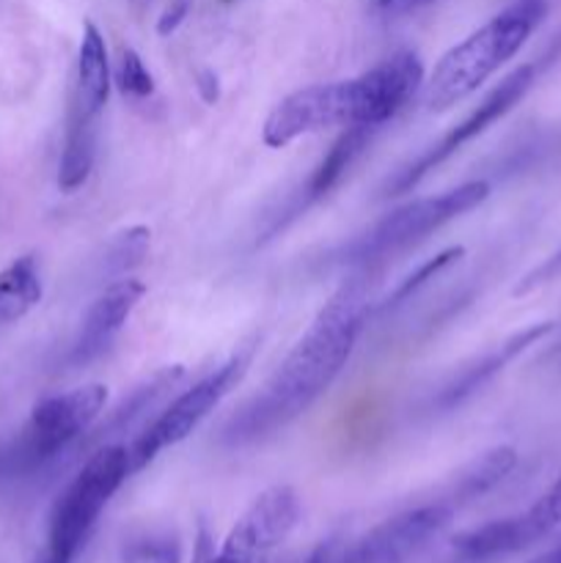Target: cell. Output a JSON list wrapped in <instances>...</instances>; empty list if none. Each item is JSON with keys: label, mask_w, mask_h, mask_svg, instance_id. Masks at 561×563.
Wrapping results in <instances>:
<instances>
[{"label": "cell", "mask_w": 561, "mask_h": 563, "mask_svg": "<svg viewBox=\"0 0 561 563\" xmlns=\"http://www.w3.org/2000/svg\"><path fill=\"white\" fill-rule=\"evenodd\" d=\"M143 295H146L143 280L130 278V275L113 280L108 289L99 291L97 300L88 306L80 324V333H77L75 344H72V366H88L91 361H97L113 344V339L121 333V328H124L127 319L135 311Z\"/></svg>", "instance_id": "obj_13"}, {"label": "cell", "mask_w": 561, "mask_h": 563, "mask_svg": "<svg viewBox=\"0 0 561 563\" xmlns=\"http://www.w3.org/2000/svg\"><path fill=\"white\" fill-rule=\"evenodd\" d=\"M187 11H190V0H174L170 5H165V11L160 14V20H157L160 36H170V33H174L176 27L185 22Z\"/></svg>", "instance_id": "obj_25"}, {"label": "cell", "mask_w": 561, "mask_h": 563, "mask_svg": "<svg viewBox=\"0 0 561 563\" xmlns=\"http://www.w3.org/2000/svg\"><path fill=\"white\" fill-rule=\"evenodd\" d=\"M130 476L127 443L99 445L86 456L77 476L66 484L50 511L47 544L42 550L47 563H75L108 500Z\"/></svg>", "instance_id": "obj_4"}, {"label": "cell", "mask_w": 561, "mask_h": 563, "mask_svg": "<svg viewBox=\"0 0 561 563\" xmlns=\"http://www.w3.org/2000/svg\"><path fill=\"white\" fill-rule=\"evenodd\" d=\"M462 256H465V247H462V245H451V247H446V251H440L435 258L424 262L421 267L416 269V273L407 275V278L402 280V284L396 286L394 291H391L388 300H385V308H396V306H402V302L410 300V297L416 295V291H421L424 286L429 284V280L438 278V275L443 273V269H449L451 264L460 262Z\"/></svg>", "instance_id": "obj_21"}, {"label": "cell", "mask_w": 561, "mask_h": 563, "mask_svg": "<svg viewBox=\"0 0 561 563\" xmlns=\"http://www.w3.org/2000/svg\"><path fill=\"white\" fill-rule=\"evenodd\" d=\"M542 66H548V64H544V58H539V60H528V64L517 66L515 71H509V75H506L504 80H501L498 86H495L493 91H490L487 97H484L482 102H479L476 108H473L471 113L460 121V124L451 126V130L446 132V135L440 137L435 146H429L421 157H416L410 165H405L402 170H396L394 179L385 181L383 198L410 192L413 187L424 179V176L432 174V170L438 168V165H443L449 157H454V154L460 152L465 143H471L473 137H479L482 132H487L495 121L504 119V115L509 113V110L515 108L522 97H526L528 88L537 82V75Z\"/></svg>", "instance_id": "obj_6"}, {"label": "cell", "mask_w": 561, "mask_h": 563, "mask_svg": "<svg viewBox=\"0 0 561 563\" xmlns=\"http://www.w3.org/2000/svg\"><path fill=\"white\" fill-rule=\"evenodd\" d=\"M306 563H339L336 561V542H322L311 555H308Z\"/></svg>", "instance_id": "obj_27"}, {"label": "cell", "mask_w": 561, "mask_h": 563, "mask_svg": "<svg viewBox=\"0 0 561 563\" xmlns=\"http://www.w3.org/2000/svg\"><path fill=\"white\" fill-rule=\"evenodd\" d=\"M544 16V0H517L479 31L440 55L432 75L424 82V108L443 113L484 86L522 44Z\"/></svg>", "instance_id": "obj_2"}, {"label": "cell", "mask_w": 561, "mask_h": 563, "mask_svg": "<svg viewBox=\"0 0 561 563\" xmlns=\"http://www.w3.org/2000/svg\"><path fill=\"white\" fill-rule=\"evenodd\" d=\"M355 121V91L352 80L317 82L292 91L270 110L262 126V141L270 148H284L308 132L324 126H350Z\"/></svg>", "instance_id": "obj_9"}, {"label": "cell", "mask_w": 561, "mask_h": 563, "mask_svg": "<svg viewBox=\"0 0 561 563\" xmlns=\"http://www.w3.org/2000/svg\"><path fill=\"white\" fill-rule=\"evenodd\" d=\"M366 280L355 278L319 308L264 388L226 421L220 443L237 449L270 438L297 421L336 383L366 322Z\"/></svg>", "instance_id": "obj_1"}, {"label": "cell", "mask_w": 561, "mask_h": 563, "mask_svg": "<svg viewBox=\"0 0 561 563\" xmlns=\"http://www.w3.org/2000/svg\"><path fill=\"white\" fill-rule=\"evenodd\" d=\"M248 361L242 355L231 357L229 363H223L220 368H215L212 374L196 383L193 388H187L185 394L176 396L168 407L157 412V418L146 423L141 432L132 438V443L127 445L130 451V471L138 473L154 460L163 449L170 445H179L182 440L190 438L198 429V423L226 399L231 388L240 383V377L245 374Z\"/></svg>", "instance_id": "obj_7"}, {"label": "cell", "mask_w": 561, "mask_h": 563, "mask_svg": "<svg viewBox=\"0 0 561 563\" xmlns=\"http://www.w3.org/2000/svg\"><path fill=\"white\" fill-rule=\"evenodd\" d=\"M421 86V58L413 49H399L363 75L352 77V91H355V121L352 124H366L377 130L380 124L394 119Z\"/></svg>", "instance_id": "obj_11"}, {"label": "cell", "mask_w": 561, "mask_h": 563, "mask_svg": "<svg viewBox=\"0 0 561 563\" xmlns=\"http://www.w3.org/2000/svg\"><path fill=\"white\" fill-rule=\"evenodd\" d=\"M223 3H229V0H223Z\"/></svg>", "instance_id": "obj_31"}, {"label": "cell", "mask_w": 561, "mask_h": 563, "mask_svg": "<svg viewBox=\"0 0 561 563\" xmlns=\"http://www.w3.org/2000/svg\"><path fill=\"white\" fill-rule=\"evenodd\" d=\"M377 3L380 5H391V3H394V0H377Z\"/></svg>", "instance_id": "obj_30"}, {"label": "cell", "mask_w": 561, "mask_h": 563, "mask_svg": "<svg viewBox=\"0 0 561 563\" xmlns=\"http://www.w3.org/2000/svg\"><path fill=\"white\" fill-rule=\"evenodd\" d=\"M454 506L429 504L402 511L358 539L339 563H405L451 522Z\"/></svg>", "instance_id": "obj_10"}, {"label": "cell", "mask_w": 561, "mask_h": 563, "mask_svg": "<svg viewBox=\"0 0 561 563\" xmlns=\"http://www.w3.org/2000/svg\"><path fill=\"white\" fill-rule=\"evenodd\" d=\"M182 379H185V366L174 363V366L160 368L152 377L143 379L141 385H135V388L105 416V421L99 423V427H91L82 434V440L75 449V456H88L91 451H97L99 445L121 443L127 434L141 432V429L152 421V412L160 410V407L165 405V399L179 388Z\"/></svg>", "instance_id": "obj_12"}, {"label": "cell", "mask_w": 561, "mask_h": 563, "mask_svg": "<svg viewBox=\"0 0 561 563\" xmlns=\"http://www.w3.org/2000/svg\"><path fill=\"white\" fill-rule=\"evenodd\" d=\"M534 563H561V544L556 550H550V553H544L542 559H537Z\"/></svg>", "instance_id": "obj_28"}, {"label": "cell", "mask_w": 561, "mask_h": 563, "mask_svg": "<svg viewBox=\"0 0 561 563\" xmlns=\"http://www.w3.org/2000/svg\"><path fill=\"white\" fill-rule=\"evenodd\" d=\"M372 126L366 124H350L344 126L339 137L333 141V146L328 148L319 165L314 168V174L308 176L306 181V192H302V203L319 201V198L328 196L336 185L341 181V176L350 170V165L355 163L358 154L369 146L372 141Z\"/></svg>", "instance_id": "obj_16"}, {"label": "cell", "mask_w": 561, "mask_h": 563, "mask_svg": "<svg viewBox=\"0 0 561 563\" xmlns=\"http://www.w3.org/2000/svg\"><path fill=\"white\" fill-rule=\"evenodd\" d=\"M42 300V275L33 256H20L0 273V328L16 322Z\"/></svg>", "instance_id": "obj_19"}, {"label": "cell", "mask_w": 561, "mask_h": 563, "mask_svg": "<svg viewBox=\"0 0 561 563\" xmlns=\"http://www.w3.org/2000/svg\"><path fill=\"white\" fill-rule=\"evenodd\" d=\"M105 401L108 388L99 383L38 401L22 432L0 445V482L28 478L75 454L82 434L97 423Z\"/></svg>", "instance_id": "obj_3"}, {"label": "cell", "mask_w": 561, "mask_h": 563, "mask_svg": "<svg viewBox=\"0 0 561 563\" xmlns=\"http://www.w3.org/2000/svg\"><path fill=\"white\" fill-rule=\"evenodd\" d=\"M515 465L517 451L512 449V445H495V449L484 451L482 456H476L471 465H465L457 473L446 504L460 506L468 504V500H476L482 498V495L493 493V489L515 471Z\"/></svg>", "instance_id": "obj_17"}, {"label": "cell", "mask_w": 561, "mask_h": 563, "mask_svg": "<svg viewBox=\"0 0 561 563\" xmlns=\"http://www.w3.org/2000/svg\"><path fill=\"white\" fill-rule=\"evenodd\" d=\"M110 82V60L108 47H105V36L94 22L82 25L80 53H77V77H75V93H72V108L80 110L88 119H99L108 102Z\"/></svg>", "instance_id": "obj_15"}, {"label": "cell", "mask_w": 561, "mask_h": 563, "mask_svg": "<svg viewBox=\"0 0 561 563\" xmlns=\"http://www.w3.org/2000/svg\"><path fill=\"white\" fill-rule=\"evenodd\" d=\"M121 563H182V542L174 533H146L121 548Z\"/></svg>", "instance_id": "obj_22"}, {"label": "cell", "mask_w": 561, "mask_h": 563, "mask_svg": "<svg viewBox=\"0 0 561 563\" xmlns=\"http://www.w3.org/2000/svg\"><path fill=\"white\" fill-rule=\"evenodd\" d=\"M148 245H152V231L146 225H130L121 234H116V240L110 242L108 253H105L102 269L110 278H127L130 269H135L138 264H143L146 258Z\"/></svg>", "instance_id": "obj_20"}, {"label": "cell", "mask_w": 561, "mask_h": 563, "mask_svg": "<svg viewBox=\"0 0 561 563\" xmlns=\"http://www.w3.org/2000/svg\"><path fill=\"white\" fill-rule=\"evenodd\" d=\"M550 330H553V322H537V324H531V328L517 330L512 339H506L504 344L495 346L493 352H487L482 361H473L471 366L462 368L460 374H454V377H451L449 383L440 388V394L435 396L432 405L438 407V410H454V407H460L462 401H468L471 396H476L484 385L493 383V379L498 377V374L504 372L512 361H517V357H520L528 346L539 344V341H542Z\"/></svg>", "instance_id": "obj_14"}, {"label": "cell", "mask_w": 561, "mask_h": 563, "mask_svg": "<svg viewBox=\"0 0 561 563\" xmlns=\"http://www.w3.org/2000/svg\"><path fill=\"white\" fill-rule=\"evenodd\" d=\"M31 563H47V559H44V553H38V555H36V559H33Z\"/></svg>", "instance_id": "obj_29"}, {"label": "cell", "mask_w": 561, "mask_h": 563, "mask_svg": "<svg viewBox=\"0 0 561 563\" xmlns=\"http://www.w3.org/2000/svg\"><path fill=\"white\" fill-rule=\"evenodd\" d=\"M490 198V185L484 179L465 181V185L454 187V190H446L440 196L418 198V201L405 203L396 212H391L388 218L380 220L374 229H369L366 234H361L358 240H352L350 245L341 251L339 262L341 264H355V267H369L374 262H383V258L396 256V253L407 251L416 242H421L424 236H429L432 231L443 229L451 220L462 218L471 209H476L479 203H484Z\"/></svg>", "instance_id": "obj_5"}, {"label": "cell", "mask_w": 561, "mask_h": 563, "mask_svg": "<svg viewBox=\"0 0 561 563\" xmlns=\"http://www.w3.org/2000/svg\"><path fill=\"white\" fill-rule=\"evenodd\" d=\"M113 77H116V86H119V91L124 93V97H135V99L152 97L154 77L135 49L130 47L121 49V58H119V66H116Z\"/></svg>", "instance_id": "obj_23"}, {"label": "cell", "mask_w": 561, "mask_h": 563, "mask_svg": "<svg viewBox=\"0 0 561 563\" xmlns=\"http://www.w3.org/2000/svg\"><path fill=\"white\" fill-rule=\"evenodd\" d=\"M559 278H561V247L556 253H550L542 264H537L531 273L522 275L520 284L515 286V291H512V295L526 297V295H531V291L542 289V286L553 284V280H559Z\"/></svg>", "instance_id": "obj_24"}, {"label": "cell", "mask_w": 561, "mask_h": 563, "mask_svg": "<svg viewBox=\"0 0 561 563\" xmlns=\"http://www.w3.org/2000/svg\"><path fill=\"white\" fill-rule=\"evenodd\" d=\"M300 520V498L292 487H270L248 506L218 553L201 563H270Z\"/></svg>", "instance_id": "obj_8"}, {"label": "cell", "mask_w": 561, "mask_h": 563, "mask_svg": "<svg viewBox=\"0 0 561 563\" xmlns=\"http://www.w3.org/2000/svg\"><path fill=\"white\" fill-rule=\"evenodd\" d=\"M196 91L204 104H218L220 99V77L212 69H201L196 75Z\"/></svg>", "instance_id": "obj_26"}, {"label": "cell", "mask_w": 561, "mask_h": 563, "mask_svg": "<svg viewBox=\"0 0 561 563\" xmlns=\"http://www.w3.org/2000/svg\"><path fill=\"white\" fill-rule=\"evenodd\" d=\"M97 154V119H88L80 110L69 108V126H66L64 154L58 165V187L64 192L80 190L88 181Z\"/></svg>", "instance_id": "obj_18"}]
</instances>
